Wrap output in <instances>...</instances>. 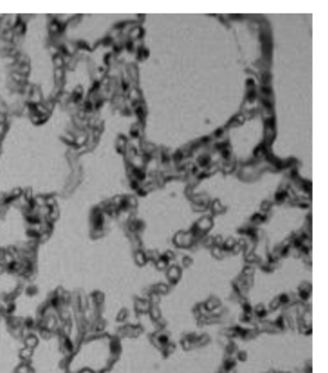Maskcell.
Returning a JSON list of instances; mask_svg holds the SVG:
<instances>
[{
	"mask_svg": "<svg viewBox=\"0 0 328 373\" xmlns=\"http://www.w3.org/2000/svg\"><path fill=\"white\" fill-rule=\"evenodd\" d=\"M61 29H62V25H60L59 23L57 22L56 20H53L52 22L49 24V26H48V30H49V32H50L51 35H58V34H60Z\"/></svg>",
	"mask_w": 328,
	"mask_h": 373,
	"instance_id": "1",
	"label": "cell"
},
{
	"mask_svg": "<svg viewBox=\"0 0 328 373\" xmlns=\"http://www.w3.org/2000/svg\"><path fill=\"white\" fill-rule=\"evenodd\" d=\"M12 31L14 32V35L22 36V34H23L24 31H25V24L21 23V22H19V21H18V22L12 28Z\"/></svg>",
	"mask_w": 328,
	"mask_h": 373,
	"instance_id": "2",
	"label": "cell"
},
{
	"mask_svg": "<svg viewBox=\"0 0 328 373\" xmlns=\"http://www.w3.org/2000/svg\"><path fill=\"white\" fill-rule=\"evenodd\" d=\"M87 139H88V135H87L86 133H85V134H83V135H81V136H78V137H76V138H75L74 145H75L76 147H79V146L85 145V144H86V142H87Z\"/></svg>",
	"mask_w": 328,
	"mask_h": 373,
	"instance_id": "3",
	"label": "cell"
},
{
	"mask_svg": "<svg viewBox=\"0 0 328 373\" xmlns=\"http://www.w3.org/2000/svg\"><path fill=\"white\" fill-rule=\"evenodd\" d=\"M53 64L55 68H64V62L62 55H57L53 57Z\"/></svg>",
	"mask_w": 328,
	"mask_h": 373,
	"instance_id": "4",
	"label": "cell"
},
{
	"mask_svg": "<svg viewBox=\"0 0 328 373\" xmlns=\"http://www.w3.org/2000/svg\"><path fill=\"white\" fill-rule=\"evenodd\" d=\"M30 70H31V67L30 64H20V67L18 70V72L23 76H28V74L30 73Z\"/></svg>",
	"mask_w": 328,
	"mask_h": 373,
	"instance_id": "5",
	"label": "cell"
},
{
	"mask_svg": "<svg viewBox=\"0 0 328 373\" xmlns=\"http://www.w3.org/2000/svg\"><path fill=\"white\" fill-rule=\"evenodd\" d=\"M63 140L67 143H69V144L73 145L74 141H75V137L72 134H70L69 132H67V133H64L63 135Z\"/></svg>",
	"mask_w": 328,
	"mask_h": 373,
	"instance_id": "6",
	"label": "cell"
},
{
	"mask_svg": "<svg viewBox=\"0 0 328 373\" xmlns=\"http://www.w3.org/2000/svg\"><path fill=\"white\" fill-rule=\"evenodd\" d=\"M64 68H55L54 69V80H64Z\"/></svg>",
	"mask_w": 328,
	"mask_h": 373,
	"instance_id": "7",
	"label": "cell"
},
{
	"mask_svg": "<svg viewBox=\"0 0 328 373\" xmlns=\"http://www.w3.org/2000/svg\"><path fill=\"white\" fill-rule=\"evenodd\" d=\"M48 51H49V53L52 55L53 57H55V56H57V55H62L61 48H59L58 46H56L55 44H50V45L48 46Z\"/></svg>",
	"mask_w": 328,
	"mask_h": 373,
	"instance_id": "8",
	"label": "cell"
},
{
	"mask_svg": "<svg viewBox=\"0 0 328 373\" xmlns=\"http://www.w3.org/2000/svg\"><path fill=\"white\" fill-rule=\"evenodd\" d=\"M14 32L12 31V29H9V30H7V31H5L4 33H3V35H2V39H3V40H5V41H7V42H11L12 41V39H13V37H14Z\"/></svg>",
	"mask_w": 328,
	"mask_h": 373,
	"instance_id": "9",
	"label": "cell"
},
{
	"mask_svg": "<svg viewBox=\"0 0 328 373\" xmlns=\"http://www.w3.org/2000/svg\"><path fill=\"white\" fill-rule=\"evenodd\" d=\"M4 61H5V63H6V64L7 66H13V64H14L17 63V61H16V58H14V57H11V56H7V57H5L4 58Z\"/></svg>",
	"mask_w": 328,
	"mask_h": 373,
	"instance_id": "10",
	"label": "cell"
},
{
	"mask_svg": "<svg viewBox=\"0 0 328 373\" xmlns=\"http://www.w3.org/2000/svg\"><path fill=\"white\" fill-rule=\"evenodd\" d=\"M30 117H31V121H32V123H34V124H40V123H41V120H40V114H37V113H32V114H30Z\"/></svg>",
	"mask_w": 328,
	"mask_h": 373,
	"instance_id": "11",
	"label": "cell"
},
{
	"mask_svg": "<svg viewBox=\"0 0 328 373\" xmlns=\"http://www.w3.org/2000/svg\"><path fill=\"white\" fill-rule=\"evenodd\" d=\"M6 121H7L6 114L0 113V124H6Z\"/></svg>",
	"mask_w": 328,
	"mask_h": 373,
	"instance_id": "12",
	"label": "cell"
},
{
	"mask_svg": "<svg viewBox=\"0 0 328 373\" xmlns=\"http://www.w3.org/2000/svg\"><path fill=\"white\" fill-rule=\"evenodd\" d=\"M5 131H6V124H0V137L4 135Z\"/></svg>",
	"mask_w": 328,
	"mask_h": 373,
	"instance_id": "13",
	"label": "cell"
},
{
	"mask_svg": "<svg viewBox=\"0 0 328 373\" xmlns=\"http://www.w3.org/2000/svg\"><path fill=\"white\" fill-rule=\"evenodd\" d=\"M0 138H1V137H0Z\"/></svg>",
	"mask_w": 328,
	"mask_h": 373,
	"instance_id": "14",
	"label": "cell"
}]
</instances>
